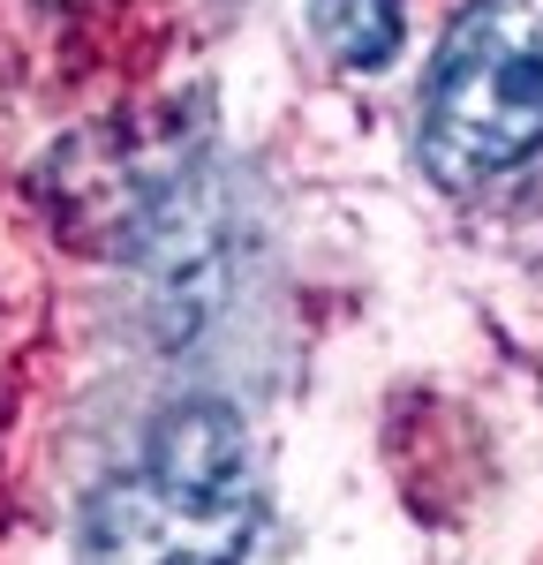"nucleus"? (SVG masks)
Listing matches in <instances>:
<instances>
[{
  "label": "nucleus",
  "mask_w": 543,
  "mask_h": 565,
  "mask_svg": "<svg viewBox=\"0 0 543 565\" xmlns=\"http://www.w3.org/2000/svg\"><path fill=\"white\" fill-rule=\"evenodd\" d=\"M257 535V468L226 399L167 407L143 452L76 513V565H242Z\"/></svg>",
  "instance_id": "1"
},
{
  "label": "nucleus",
  "mask_w": 543,
  "mask_h": 565,
  "mask_svg": "<svg viewBox=\"0 0 543 565\" xmlns=\"http://www.w3.org/2000/svg\"><path fill=\"white\" fill-rule=\"evenodd\" d=\"M543 151V0H468L423 76V167L498 181Z\"/></svg>",
  "instance_id": "2"
},
{
  "label": "nucleus",
  "mask_w": 543,
  "mask_h": 565,
  "mask_svg": "<svg viewBox=\"0 0 543 565\" xmlns=\"http://www.w3.org/2000/svg\"><path fill=\"white\" fill-rule=\"evenodd\" d=\"M401 0H310V31L348 68H385L401 45Z\"/></svg>",
  "instance_id": "3"
}]
</instances>
